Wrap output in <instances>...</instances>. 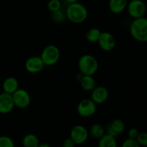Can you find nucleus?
<instances>
[{
  "instance_id": "nucleus-1",
  "label": "nucleus",
  "mask_w": 147,
  "mask_h": 147,
  "mask_svg": "<svg viewBox=\"0 0 147 147\" xmlns=\"http://www.w3.org/2000/svg\"><path fill=\"white\" fill-rule=\"evenodd\" d=\"M66 17L74 24H80L86 20L88 17L87 8L81 3L69 4L65 10Z\"/></svg>"
},
{
  "instance_id": "nucleus-2",
  "label": "nucleus",
  "mask_w": 147,
  "mask_h": 147,
  "mask_svg": "<svg viewBox=\"0 0 147 147\" xmlns=\"http://www.w3.org/2000/svg\"><path fill=\"white\" fill-rule=\"evenodd\" d=\"M130 33L134 40L147 42V18L145 17L134 19L130 26Z\"/></svg>"
},
{
  "instance_id": "nucleus-3",
  "label": "nucleus",
  "mask_w": 147,
  "mask_h": 147,
  "mask_svg": "<svg viewBox=\"0 0 147 147\" xmlns=\"http://www.w3.org/2000/svg\"><path fill=\"white\" fill-rule=\"evenodd\" d=\"M80 73L87 76H93L98 69V63L94 56L89 54L82 55L78 60Z\"/></svg>"
},
{
  "instance_id": "nucleus-4",
  "label": "nucleus",
  "mask_w": 147,
  "mask_h": 147,
  "mask_svg": "<svg viewBox=\"0 0 147 147\" xmlns=\"http://www.w3.org/2000/svg\"><path fill=\"white\" fill-rule=\"evenodd\" d=\"M60 56V52L58 47L54 45H49L43 49L40 57L45 65L52 66L58 62Z\"/></svg>"
},
{
  "instance_id": "nucleus-5",
  "label": "nucleus",
  "mask_w": 147,
  "mask_h": 147,
  "mask_svg": "<svg viewBox=\"0 0 147 147\" xmlns=\"http://www.w3.org/2000/svg\"><path fill=\"white\" fill-rule=\"evenodd\" d=\"M126 8L129 16L133 19L145 17L146 13V5L142 0H131Z\"/></svg>"
},
{
  "instance_id": "nucleus-6",
  "label": "nucleus",
  "mask_w": 147,
  "mask_h": 147,
  "mask_svg": "<svg viewBox=\"0 0 147 147\" xmlns=\"http://www.w3.org/2000/svg\"><path fill=\"white\" fill-rule=\"evenodd\" d=\"M89 131L83 125H76L70 131V137L76 145H81L88 139Z\"/></svg>"
},
{
  "instance_id": "nucleus-7",
  "label": "nucleus",
  "mask_w": 147,
  "mask_h": 147,
  "mask_svg": "<svg viewBox=\"0 0 147 147\" xmlns=\"http://www.w3.org/2000/svg\"><path fill=\"white\" fill-rule=\"evenodd\" d=\"M14 101V106L21 109H27L30 104L31 98L30 94L26 90L22 88H19L11 94Z\"/></svg>"
},
{
  "instance_id": "nucleus-8",
  "label": "nucleus",
  "mask_w": 147,
  "mask_h": 147,
  "mask_svg": "<svg viewBox=\"0 0 147 147\" xmlns=\"http://www.w3.org/2000/svg\"><path fill=\"white\" fill-rule=\"evenodd\" d=\"M77 111L78 113L82 117H90L96 113V104L91 99H83L78 104Z\"/></svg>"
},
{
  "instance_id": "nucleus-9",
  "label": "nucleus",
  "mask_w": 147,
  "mask_h": 147,
  "mask_svg": "<svg viewBox=\"0 0 147 147\" xmlns=\"http://www.w3.org/2000/svg\"><path fill=\"white\" fill-rule=\"evenodd\" d=\"M97 42L102 50L109 52L114 49L116 46V39L111 33L109 32H101Z\"/></svg>"
},
{
  "instance_id": "nucleus-10",
  "label": "nucleus",
  "mask_w": 147,
  "mask_h": 147,
  "mask_svg": "<svg viewBox=\"0 0 147 147\" xmlns=\"http://www.w3.org/2000/svg\"><path fill=\"white\" fill-rule=\"evenodd\" d=\"M45 64L40 56L34 55L29 57L25 62L24 67L30 73H38L44 69Z\"/></svg>"
},
{
  "instance_id": "nucleus-11",
  "label": "nucleus",
  "mask_w": 147,
  "mask_h": 147,
  "mask_svg": "<svg viewBox=\"0 0 147 147\" xmlns=\"http://www.w3.org/2000/svg\"><path fill=\"white\" fill-rule=\"evenodd\" d=\"M12 96L3 92L0 93V114H7L10 113L14 108Z\"/></svg>"
},
{
  "instance_id": "nucleus-12",
  "label": "nucleus",
  "mask_w": 147,
  "mask_h": 147,
  "mask_svg": "<svg viewBox=\"0 0 147 147\" xmlns=\"http://www.w3.org/2000/svg\"><path fill=\"white\" fill-rule=\"evenodd\" d=\"M109 96V92L106 88L103 86L96 87L91 91V100L96 105L104 103L108 100Z\"/></svg>"
},
{
  "instance_id": "nucleus-13",
  "label": "nucleus",
  "mask_w": 147,
  "mask_h": 147,
  "mask_svg": "<svg viewBox=\"0 0 147 147\" xmlns=\"http://www.w3.org/2000/svg\"><path fill=\"white\" fill-rule=\"evenodd\" d=\"M124 129L125 124L123 121L121 119H114L108 125L105 130L106 134L116 138L124 131Z\"/></svg>"
},
{
  "instance_id": "nucleus-14",
  "label": "nucleus",
  "mask_w": 147,
  "mask_h": 147,
  "mask_svg": "<svg viewBox=\"0 0 147 147\" xmlns=\"http://www.w3.org/2000/svg\"><path fill=\"white\" fill-rule=\"evenodd\" d=\"M2 88L5 93L11 95L13 94L17 89H19L18 80L11 76L7 78L3 82Z\"/></svg>"
},
{
  "instance_id": "nucleus-15",
  "label": "nucleus",
  "mask_w": 147,
  "mask_h": 147,
  "mask_svg": "<svg viewBox=\"0 0 147 147\" xmlns=\"http://www.w3.org/2000/svg\"><path fill=\"white\" fill-rule=\"evenodd\" d=\"M128 0H109V9L113 14H121L126 9Z\"/></svg>"
},
{
  "instance_id": "nucleus-16",
  "label": "nucleus",
  "mask_w": 147,
  "mask_h": 147,
  "mask_svg": "<svg viewBox=\"0 0 147 147\" xmlns=\"http://www.w3.org/2000/svg\"><path fill=\"white\" fill-rule=\"evenodd\" d=\"M81 88L85 91H92L96 87V82L93 76H87L84 75L80 82Z\"/></svg>"
},
{
  "instance_id": "nucleus-17",
  "label": "nucleus",
  "mask_w": 147,
  "mask_h": 147,
  "mask_svg": "<svg viewBox=\"0 0 147 147\" xmlns=\"http://www.w3.org/2000/svg\"><path fill=\"white\" fill-rule=\"evenodd\" d=\"M116 138L106 134L100 139H99L98 147H117Z\"/></svg>"
},
{
  "instance_id": "nucleus-18",
  "label": "nucleus",
  "mask_w": 147,
  "mask_h": 147,
  "mask_svg": "<svg viewBox=\"0 0 147 147\" xmlns=\"http://www.w3.org/2000/svg\"><path fill=\"white\" fill-rule=\"evenodd\" d=\"M39 144L38 137L33 134H27L23 137L22 145L24 147H37Z\"/></svg>"
},
{
  "instance_id": "nucleus-19",
  "label": "nucleus",
  "mask_w": 147,
  "mask_h": 147,
  "mask_svg": "<svg viewBox=\"0 0 147 147\" xmlns=\"http://www.w3.org/2000/svg\"><path fill=\"white\" fill-rule=\"evenodd\" d=\"M89 133L95 139H100L103 135L106 134V130L104 127L100 123H93L90 128Z\"/></svg>"
},
{
  "instance_id": "nucleus-20",
  "label": "nucleus",
  "mask_w": 147,
  "mask_h": 147,
  "mask_svg": "<svg viewBox=\"0 0 147 147\" xmlns=\"http://www.w3.org/2000/svg\"><path fill=\"white\" fill-rule=\"evenodd\" d=\"M100 33L101 32L99 29L96 28V27H93V28L90 29L86 33V40L90 43L97 42L100 37Z\"/></svg>"
},
{
  "instance_id": "nucleus-21",
  "label": "nucleus",
  "mask_w": 147,
  "mask_h": 147,
  "mask_svg": "<svg viewBox=\"0 0 147 147\" xmlns=\"http://www.w3.org/2000/svg\"><path fill=\"white\" fill-rule=\"evenodd\" d=\"M47 6L49 11H50L51 12H54V11L61 9L62 4L60 0H50L47 3Z\"/></svg>"
},
{
  "instance_id": "nucleus-22",
  "label": "nucleus",
  "mask_w": 147,
  "mask_h": 147,
  "mask_svg": "<svg viewBox=\"0 0 147 147\" xmlns=\"http://www.w3.org/2000/svg\"><path fill=\"white\" fill-rule=\"evenodd\" d=\"M0 147H14V142L9 136H0Z\"/></svg>"
},
{
  "instance_id": "nucleus-23",
  "label": "nucleus",
  "mask_w": 147,
  "mask_h": 147,
  "mask_svg": "<svg viewBox=\"0 0 147 147\" xmlns=\"http://www.w3.org/2000/svg\"><path fill=\"white\" fill-rule=\"evenodd\" d=\"M52 13H53V20L56 22H64L65 19L66 18L65 12L62 11L61 9Z\"/></svg>"
},
{
  "instance_id": "nucleus-24",
  "label": "nucleus",
  "mask_w": 147,
  "mask_h": 147,
  "mask_svg": "<svg viewBox=\"0 0 147 147\" xmlns=\"http://www.w3.org/2000/svg\"><path fill=\"white\" fill-rule=\"evenodd\" d=\"M140 146L147 147V132L139 133L136 139Z\"/></svg>"
},
{
  "instance_id": "nucleus-25",
  "label": "nucleus",
  "mask_w": 147,
  "mask_h": 147,
  "mask_svg": "<svg viewBox=\"0 0 147 147\" xmlns=\"http://www.w3.org/2000/svg\"><path fill=\"white\" fill-rule=\"evenodd\" d=\"M121 147H140L136 139L128 138L122 144Z\"/></svg>"
},
{
  "instance_id": "nucleus-26",
  "label": "nucleus",
  "mask_w": 147,
  "mask_h": 147,
  "mask_svg": "<svg viewBox=\"0 0 147 147\" xmlns=\"http://www.w3.org/2000/svg\"><path fill=\"white\" fill-rule=\"evenodd\" d=\"M139 131L136 128H131L129 130V132H128V136L130 139H136L137 136H139Z\"/></svg>"
},
{
  "instance_id": "nucleus-27",
  "label": "nucleus",
  "mask_w": 147,
  "mask_h": 147,
  "mask_svg": "<svg viewBox=\"0 0 147 147\" xmlns=\"http://www.w3.org/2000/svg\"><path fill=\"white\" fill-rule=\"evenodd\" d=\"M76 145L75 142L72 140L70 137L65 139L63 143V147H75Z\"/></svg>"
},
{
  "instance_id": "nucleus-28",
  "label": "nucleus",
  "mask_w": 147,
  "mask_h": 147,
  "mask_svg": "<svg viewBox=\"0 0 147 147\" xmlns=\"http://www.w3.org/2000/svg\"><path fill=\"white\" fill-rule=\"evenodd\" d=\"M83 76H84V75H83L82 73H80V72L78 73V74L77 75V76H76V79H77V80L79 82V83L81 81V80H82V78H83Z\"/></svg>"
},
{
  "instance_id": "nucleus-29",
  "label": "nucleus",
  "mask_w": 147,
  "mask_h": 147,
  "mask_svg": "<svg viewBox=\"0 0 147 147\" xmlns=\"http://www.w3.org/2000/svg\"><path fill=\"white\" fill-rule=\"evenodd\" d=\"M37 147H51L48 143H46V142H43V143H40V144L38 145Z\"/></svg>"
},
{
  "instance_id": "nucleus-30",
  "label": "nucleus",
  "mask_w": 147,
  "mask_h": 147,
  "mask_svg": "<svg viewBox=\"0 0 147 147\" xmlns=\"http://www.w3.org/2000/svg\"><path fill=\"white\" fill-rule=\"evenodd\" d=\"M68 4H72V3H75V2H78V0H65Z\"/></svg>"
}]
</instances>
